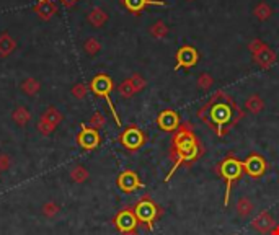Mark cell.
I'll use <instances>...</instances> for the list:
<instances>
[{
  "instance_id": "1",
  "label": "cell",
  "mask_w": 279,
  "mask_h": 235,
  "mask_svg": "<svg viewBox=\"0 0 279 235\" xmlns=\"http://www.w3.org/2000/svg\"><path fill=\"white\" fill-rule=\"evenodd\" d=\"M197 116H200L211 129L215 131L217 138H224L245 114L240 110V106L232 100L230 95H227L224 90H219V92L214 93L211 100L197 111Z\"/></svg>"
},
{
  "instance_id": "2",
  "label": "cell",
  "mask_w": 279,
  "mask_h": 235,
  "mask_svg": "<svg viewBox=\"0 0 279 235\" xmlns=\"http://www.w3.org/2000/svg\"><path fill=\"white\" fill-rule=\"evenodd\" d=\"M201 153H203V146L200 139L196 138L193 124L182 123L180 128L173 132L172 147H170V155H172L173 165L172 170L168 171V175L165 177V182H170V178L175 175V171L180 167L193 165L201 157Z\"/></svg>"
},
{
  "instance_id": "3",
  "label": "cell",
  "mask_w": 279,
  "mask_h": 235,
  "mask_svg": "<svg viewBox=\"0 0 279 235\" xmlns=\"http://www.w3.org/2000/svg\"><path fill=\"white\" fill-rule=\"evenodd\" d=\"M215 171H217V173L224 178V182H226V196H224V206L227 207L229 201H230L232 188L240 180L242 173H244V168H242V160L233 157V153H229V155L217 165Z\"/></svg>"
},
{
  "instance_id": "4",
  "label": "cell",
  "mask_w": 279,
  "mask_h": 235,
  "mask_svg": "<svg viewBox=\"0 0 279 235\" xmlns=\"http://www.w3.org/2000/svg\"><path fill=\"white\" fill-rule=\"evenodd\" d=\"M132 209L137 218L139 225H142L146 230H154L157 219L162 216V207L149 194H144Z\"/></svg>"
},
{
  "instance_id": "5",
  "label": "cell",
  "mask_w": 279,
  "mask_h": 235,
  "mask_svg": "<svg viewBox=\"0 0 279 235\" xmlns=\"http://www.w3.org/2000/svg\"><path fill=\"white\" fill-rule=\"evenodd\" d=\"M88 88L92 90L93 95L98 96V98H103V100L106 102L108 108H110V111L114 118V121L118 126H121V120L118 116V111H116V108L111 102V92L114 88V84H113V79L110 75L106 74H96L92 80H90V85Z\"/></svg>"
},
{
  "instance_id": "6",
  "label": "cell",
  "mask_w": 279,
  "mask_h": 235,
  "mask_svg": "<svg viewBox=\"0 0 279 235\" xmlns=\"http://www.w3.org/2000/svg\"><path fill=\"white\" fill-rule=\"evenodd\" d=\"M118 141L126 150L137 152L139 149L144 147V144L147 142V135L144 134V131L141 128H137L136 124H129L123 129Z\"/></svg>"
},
{
  "instance_id": "7",
  "label": "cell",
  "mask_w": 279,
  "mask_h": 235,
  "mask_svg": "<svg viewBox=\"0 0 279 235\" xmlns=\"http://www.w3.org/2000/svg\"><path fill=\"white\" fill-rule=\"evenodd\" d=\"M113 225L121 235L137 232L139 222H137V218H136V214H134L132 207H124V209H121L118 214H116L113 218Z\"/></svg>"
},
{
  "instance_id": "8",
  "label": "cell",
  "mask_w": 279,
  "mask_h": 235,
  "mask_svg": "<svg viewBox=\"0 0 279 235\" xmlns=\"http://www.w3.org/2000/svg\"><path fill=\"white\" fill-rule=\"evenodd\" d=\"M75 141H77V144L82 150L92 152L102 144V135H100V131H96V129L90 128V126L82 123V124H80V131L77 134Z\"/></svg>"
},
{
  "instance_id": "9",
  "label": "cell",
  "mask_w": 279,
  "mask_h": 235,
  "mask_svg": "<svg viewBox=\"0 0 279 235\" xmlns=\"http://www.w3.org/2000/svg\"><path fill=\"white\" fill-rule=\"evenodd\" d=\"M242 168L250 178H262L268 170V162L260 153H250L245 160H242Z\"/></svg>"
},
{
  "instance_id": "10",
  "label": "cell",
  "mask_w": 279,
  "mask_h": 235,
  "mask_svg": "<svg viewBox=\"0 0 279 235\" xmlns=\"http://www.w3.org/2000/svg\"><path fill=\"white\" fill-rule=\"evenodd\" d=\"M116 185L121 189L123 193L126 194H131V193H136L137 189L144 188V183L141 182L139 175L136 173L134 170H124L118 175L116 178Z\"/></svg>"
},
{
  "instance_id": "11",
  "label": "cell",
  "mask_w": 279,
  "mask_h": 235,
  "mask_svg": "<svg viewBox=\"0 0 279 235\" xmlns=\"http://www.w3.org/2000/svg\"><path fill=\"white\" fill-rule=\"evenodd\" d=\"M157 124H158V128L162 131H165V132H175L180 128V124H182V120H180V114L176 111H173V110H165V111H162L157 116Z\"/></svg>"
},
{
  "instance_id": "12",
  "label": "cell",
  "mask_w": 279,
  "mask_h": 235,
  "mask_svg": "<svg viewBox=\"0 0 279 235\" xmlns=\"http://www.w3.org/2000/svg\"><path fill=\"white\" fill-rule=\"evenodd\" d=\"M200 61V54L193 46H182L176 52V66L175 69H182V67H193L196 62Z\"/></svg>"
},
{
  "instance_id": "13",
  "label": "cell",
  "mask_w": 279,
  "mask_h": 235,
  "mask_svg": "<svg viewBox=\"0 0 279 235\" xmlns=\"http://www.w3.org/2000/svg\"><path fill=\"white\" fill-rule=\"evenodd\" d=\"M274 219L271 218V214L263 211V212H260L256 218L253 219V222H251V227H253L255 230H258L260 233H269L273 229H274Z\"/></svg>"
},
{
  "instance_id": "14",
  "label": "cell",
  "mask_w": 279,
  "mask_h": 235,
  "mask_svg": "<svg viewBox=\"0 0 279 235\" xmlns=\"http://www.w3.org/2000/svg\"><path fill=\"white\" fill-rule=\"evenodd\" d=\"M34 12L38 15L41 20L48 22L51 18L57 13V5L52 2V0H39L34 7Z\"/></svg>"
},
{
  "instance_id": "15",
  "label": "cell",
  "mask_w": 279,
  "mask_h": 235,
  "mask_svg": "<svg viewBox=\"0 0 279 235\" xmlns=\"http://www.w3.org/2000/svg\"><path fill=\"white\" fill-rule=\"evenodd\" d=\"M121 4L134 15H137L139 12H142L144 8L149 7V5H158V7L167 5L165 2H162V0H121Z\"/></svg>"
},
{
  "instance_id": "16",
  "label": "cell",
  "mask_w": 279,
  "mask_h": 235,
  "mask_svg": "<svg viewBox=\"0 0 279 235\" xmlns=\"http://www.w3.org/2000/svg\"><path fill=\"white\" fill-rule=\"evenodd\" d=\"M253 61L256 62L258 66H262V67H265V69H268V67H271L274 62H276V54H274V51L271 49V48H266V49H263V51H260L258 54H255L253 56Z\"/></svg>"
},
{
  "instance_id": "17",
  "label": "cell",
  "mask_w": 279,
  "mask_h": 235,
  "mask_svg": "<svg viewBox=\"0 0 279 235\" xmlns=\"http://www.w3.org/2000/svg\"><path fill=\"white\" fill-rule=\"evenodd\" d=\"M16 49V41L8 33L0 34V57H8Z\"/></svg>"
},
{
  "instance_id": "18",
  "label": "cell",
  "mask_w": 279,
  "mask_h": 235,
  "mask_svg": "<svg viewBox=\"0 0 279 235\" xmlns=\"http://www.w3.org/2000/svg\"><path fill=\"white\" fill-rule=\"evenodd\" d=\"M106 22H108V13L102 7H95L92 8V12L88 13V23L95 26V28H102Z\"/></svg>"
},
{
  "instance_id": "19",
  "label": "cell",
  "mask_w": 279,
  "mask_h": 235,
  "mask_svg": "<svg viewBox=\"0 0 279 235\" xmlns=\"http://www.w3.org/2000/svg\"><path fill=\"white\" fill-rule=\"evenodd\" d=\"M39 120L41 121H46V123H49V124L56 126V128H57V126L61 124V121L64 120V116H62V113L57 110V108L49 106V108H46V111L41 114Z\"/></svg>"
},
{
  "instance_id": "20",
  "label": "cell",
  "mask_w": 279,
  "mask_h": 235,
  "mask_svg": "<svg viewBox=\"0 0 279 235\" xmlns=\"http://www.w3.org/2000/svg\"><path fill=\"white\" fill-rule=\"evenodd\" d=\"M12 118H13V121L18 124V126H26L30 121H31V113L28 108H25V106H18L15 108V111L12 113Z\"/></svg>"
},
{
  "instance_id": "21",
  "label": "cell",
  "mask_w": 279,
  "mask_h": 235,
  "mask_svg": "<svg viewBox=\"0 0 279 235\" xmlns=\"http://www.w3.org/2000/svg\"><path fill=\"white\" fill-rule=\"evenodd\" d=\"M245 108L250 111V113H253V114H258V113H262L263 111V108H265V102L260 98V95H251L247 98V102H245Z\"/></svg>"
},
{
  "instance_id": "22",
  "label": "cell",
  "mask_w": 279,
  "mask_h": 235,
  "mask_svg": "<svg viewBox=\"0 0 279 235\" xmlns=\"http://www.w3.org/2000/svg\"><path fill=\"white\" fill-rule=\"evenodd\" d=\"M22 90H23V93H26L28 96H34V95H38V93H39L41 84H39L36 79L28 77V79H26L25 82L22 84Z\"/></svg>"
},
{
  "instance_id": "23",
  "label": "cell",
  "mask_w": 279,
  "mask_h": 235,
  "mask_svg": "<svg viewBox=\"0 0 279 235\" xmlns=\"http://www.w3.org/2000/svg\"><path fill=\"white\" fill-rule=\"evenodd\" d=\"M88 177H90L88 170L85 167H82V165H77V167H74L70 170V180L74 183H84L88 180Z\"/></svg>"
},
{
  "instance_id": "24",
  "label": "cell",
  "mask_w": 279,
  "mask_h": 235,
  "mask_svg": "<svg viewBox=\"0 0 279 235\" xmlns=\"http://www.w3.org/2000/svg\"><path fill=\"white\" fill-rule=\"evenodd\" d=\"M235 209H237V214L240 216V218H247V216H250V212L253 211V204H251L248 198H240V200L237 201Z\"/></svg>"
},
{
  "instance_id": "25",
  "label": "cell",
  "mask_w": 279,
  "mask_h": 235,
  "mask_svg": "<svg viewBox=\"0 0 279 235\" xmlns=\"http://www.w3.org/2000/svg\"><path fill=\"white\" fill-rule=\"evenodd\" d=\"M150 34L157 40H164L165 36L168 34V26L162 20H158V22H155L154 25L150 26Z\"/></svg>"
},
{
  "instance_id": "26",
  "label": "cell",
  "mask_w": 279,
  "mask_h": 235,
  "mask_svg": "<svg viewBox=\"0 0 279 235\" xmlns=\"http://www.w3.org/2000/svg\"><path fill=\"white\" fill-rule=\"evenodd\" d=\"M255 16L258 18V20H262V22H265V20H268L269 16H271V13H273V10H271V7H269L266 2H260L256 7H255Z\"/></svg>"
},
{
  "instance_id": "27",
  "label": "cell",
  "mask_w": 279,
  "mask_h": 235,
  "mask_svg": "<svg viewBox=\"0 0 279 235\" xmlns=\"http://www.w3.org/2000/svg\"><path fill=\"white\" fill-rule=\"evenodd\" d=\"M118 92H119V95H121L123 98H132L134 95L137 93V92H136V88H134V85H132V82H131L129 79H128V80H124L123 84H119Z\"/></svg>"
},
{
  "instance_id": "28",
  "label": "cell",
  "mask_w": 279,
  "mask_h": 235,
  "mask_svg": "<svg viewBox=\"0 0 279 235\" xmlns=\"http://www.w3.org/2000/svg\"><path fill=\"white\" fill-rule=\"evenodd\" d=\"M84 49H85V52L88 54V56H95V54L100 52L102 44H100V41H98L96 38H88L84 43Z\"/></svg>"
},
{
  "instance_id": "29",
  "label": "cell",
  "mask_w": 279,
  "mask_h": 235,
  "mask_svg": "<svg viewBox=\"0 0 279 235\" xmlns=\"http://www.w3.org/2000/svg\"><path fill=\"white\" fill-rule=\"evenodd\" d=\"M61 212V206L54 201H48L46 204L43 206V214L46 216V218H54V216H57Z\"/></svg>"
},
{
  "instance_id": "30",
  "label": "cell",
  "mask_w": 279,
  "mask_h": 235,
  "mask_svg": "<svg viewBox=\"0 0 279 235\" xmlns=\"http://www.w3.org/2000/svg\"><path fill=\"white\" fill-rule=\"evenodd\" d=\"M105 124H106V118H105L100 111L93 113L92 118H90V128H93V129H96V131H100Z\"/></svg>"
},
{
  "instance_id": "31",
  "label": "cell",
  "mask_w": 279,
  "mask_h": 235,
  "mask_svg": "<svg viewBox=\"0 0 279 235\" xmlns=\"http://www.w3.org/2000/svg\"><path fill=\"white\" fill-rule=\"evenodd\" d=\"M214 84V79L211 74H208V72H204V74H201L200 77H197V87L203 88V90H209Z\"/></svg>"
},
{
  "instance_id": "32",
  "label": "cell",
  "mask_w": 279,
  "mask_h": 235,
  "mask_svg": "<svg viewBox=\"0 0 279 235\" xmlns=\"http://www.w3.org/2000/svg\"><path fill=\"white\" fill-rule=\"evenodd\" d=\"M88 93V85L87 84H77L72 87V95H74L77 100H84Z\"/></svg>"
},
{
  "instance_id": "33",
  "label": "cell",
  "mask_w": 279,
  "mask_h": 235,
  "mask_svg": "<svg viewBox=\"0 0 279 235\" xmlns=\"http://www.w3.org/2000/svg\"><path fill=\"white\" fill-rule=\"evenodd\" d=\"M129 80L132 82V85H134V88H136V92H137V93L141 92V90L146 88V85H147L146 79H144L141 74H132V75L129 77Z\"/></svg>"
},
{
  "instance_id": "34",
  "label": "cell",
  "mask_w": 279,
  "mask_h": 235,
  "mask_svg": "<svg viewBox=\"0 0 279 235\" xmlns=\"http://www.w3.org/2000/svg\"><path fill=\"white\" fill-rule=\"evenodd\" d=\"M268 48V44L266 43H263L262 40H253L250 44H248V49H250V52L253 54H258L260 51H263V49H266Z\"/></svg>"
},
{
  "instance_id": "35",
  "label": "cell",
  "mask_w": 279,
  "mask_h": 235,
  "mask_svg": "<svg viewBox=\"0 0 279 235\" xmlns=\"http://www.w3.org/2000/svg\"><path fill=\"white\" fill-rule=\"evenodd\" d=\"M38 131L43 134V135H51L54 131H56V126H52V124H49V123H46V121H41L39 120V123H38Z\"/></svg>"
},
{
  "instance_id": "36",
  "label": "cell",
  "mask_w": 279,
  "mask_h": 235,
  "mask_svg": "<svg viewBox=\"0 0 279 235\" xmlns=\"http://www.w3.org/2000/svg\"><path fill=\"white\" fill-rule=\"evenodd\" d=\"M12 167V157L8 153H0V171H7Z\"/></svg>"
},
{
  "instance_id": "37",
  "label": "cell",
  "mask_w": 279,
  "mask_h": 235,
  "mask_svg": "<svg viewBox=\"0 0 279 235\" xmlns=\"http://www.w3.org/2000/svg\"><path fill=\"white\" fill-rule=\"evenodd\" d=\"M75 2H77V0H62V4H64L66 7H72Z\"/></svg>"
},
{
  "instance_id": "38",
  "label": "cell",
  "mask_w": 279,
  "mask_h": 235,
  "mask_svg": "<svg viewBox=\"0 0 279 235\" xmlns=\"http://www.w3.org/2000/svg\"><path fill=\"white\" fill-rule=\"evenodd\" d=\"M269 233H271V235H279V225H274V229Z\"/></svg>"
},
{
  "instance_id": "39",
  "label": "cell",
  "mask_w": 279,
  "mask_h": 235,
  "mask_svg": "<svg viewBox=\"0 0 279 235\" xmlns=\"http://www.w3.org/2000/svg\"><path fill=\"white\" fill-rule=\"evenodd\" d=\"M126 235H139L137 232H131V233H126Z\"/></svg>"
}]
</instances>
